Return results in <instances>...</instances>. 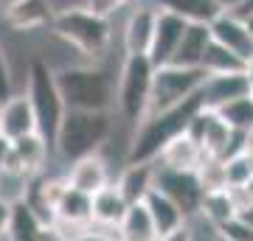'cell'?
Listing matches in <instances>:
<instances>
[{
    "label": "cell",
    "instance_id": "obj_1",
    "mask_svg": "<svg viewBox=\"0 0 253 241\" xmlns=\"http://www.w3.org/2000/svg\"><path fill=\"white\" fill-rule=\"evenodd\" d=\"M51 34L59 36L62 42L76 48L87 59H101L113 42V23L110 17L87 6H71V9L56 11L51 20Z\"/></svg>",
    "mask_w": 253,
    "mask_h": 241
},
{
    "label": "cell",
    "instance_id": "obj_2",
    "mask_svg": "<svg viewBox=\"0 0 253 241\" xmlns=\"http://www.w3.org/2000/svg\"><path fill=\"white\" fill-rule=\"evenodd\" d=\"M65 109H90V112H110L116 101V81L104 68L79 65L62 68L54 73Z\"/></svg>",
    "mask_w": 253,
    "mask_h": 241
},
{
    "label": "cell",
    "instance_id": "obj_3",
    "mask_svg": "<svg viewBox=\"0 0 253 241\" xmlns=\"http://www.w3.org/2000/svg\"><path fill=\"white\" fill-rule=\"evenodd\" d=\"M200 109V96H191L183 104L166 109V112H158V115L141 118L135 129V138L129 143V163H155L158 154L166 143L177 138L180 132H186L191 115Z\"/></svg>",
    "mask_w": 253,
    "mask_h": 241
},
{
    "label": "cell",
    "instance_id": "obj_4",
    "mask_svg": "<svg viewBox=\"0 0 253 241\" xmlns=\"http://www.w3.org/2000/svg\"><path fill=\"white\" fill-rule=\"evenodd\" d=\"M113 132L110 112H90V109H65L59 129L54 138V149L65 160H79L87 154H96L107 143Z\"/></svg>",
    "mask_w": 253,
    "mask_h": 241
},
{
    "label": "cell",
    "instance_id": "obj_5",
    "mask_svg": "<svg viewBox=\"0 0 253 241\" xmlns=\"http://www.w3.org/2000/svg\"><path fill=\"white\" fill-rule=\"evenodd\" d=\"M26 96L31 101V109H34L37 132L45 138L48 146H54L59 121L65 115V101L59 96L54 70L42 59H31V65H28V93Z\"/></svg>",
    "mask_w": 253,
    "mask_h": 241
},
{
    "label": "cell",
    "instance_id": "obj_6",
    "mask_svg": "<svg viewBox=\"0 0 253 241\" xmlns=\"http://www.w3.org/2000/svg\"><path fill=\"white\" fill-rule=\"evenodd\" d=\"M203 81H206V73L200 70V68H177V65H161V68H155L144 118L166 112V109L183 104L191 96H197Z\"/></svg>",
    "mask_w": 253,
    "mask_h": 241
},
{
    "label": "cell",
    "instance_id": "obj_7",
    "mask_svg": "<svg viewBox=\"0 0 253 241\" xmlns=\"http://www.w3.org/2000/svg\"><path fill=\"white\" fill-rule=\"evenodd\" d=\"M152 73L155 65L149 62L146 54H126L121 76H118V109L126 121L138 124L146 112V99H149V87H152Z\"/></svg>",
    "mask_w": 253,
    "mask_h": 241
},
{
    "label": "cell",
    "instance_id": "obj_8",
    "mask_svg": "<svg viewBox=\"0 0 253 241\" xmlns=\"http://www.w3.org/2000/svg\"><path fill=\"white\" fill-rule=\"evenodd\" d=\"M48 152H51V146L45 143V138L40 132L23 135L17 140H11L9 157H6V166L0 171V177H14V179H26L28 182L37 171L45 166Z\"/></svg>",
    "mask_w": 253,
    "mask_h": 241
},
{
    "label": "cell",
    "instance_id": "obj_9",
    "mask_svg": "<svg viewBox=\"0 0 253 241\" xmlns=\"http://www.w3.org/2000/svg\"><path fill=\"white\" fill-rule=\"evenodd\" d=\"M152 188H158L163 197L172 199L174 205L186 213V219H189V213L200 210L203 191H200V185H197L194 171H172V169H161V166H155Z\"/></svg>",
    "mask_w": 253,
    "mask_h": 241
},
{
    "label": "cell",
    "instance_id": "obj_10",
    "mask_svg": "<svg viewBox=\"0 0 253 241\" xmlns=\"http://www.w3.org/2000/svg\"><path fill=\"white\" fill-rule=\"evenodd\" d=\"M197 96H200V107L217 112L219 107H225L231 101L253 96V90L245 70H234V73H219V76H206Z\"/></svg>",
    "mask_w": 253,
    "mask_h": 241
},
{
    "label": "cell",
    "instance_id": "obj_11",
    "mask_svg": "<svg viewBox=\"0 0 253 241\" xmlns=\"http://www.w3.org/2000/svg\"><path fill=\"white\" fill-rule=\"evenodd\" d=\"M54 14L56 11L51 6V0H9L3 6V23L11 31H23V34L48 28Z\"/></svg>",
    "mask_w": 253,
    "mask_h": 241
},
{
    "label": "cell",
    "instance_id": "obj_12",
    "mask_svg": "<svg viewBox=\"0 0 253 241\" xmlns=\"http://www.w3.org/2000/svg\"><path fill=\"white\" fill-rule=\"evenodd\" d=\"M183 28H186V20H180V17H174V14H169V11L158 9L152 42H149V51H146V56H149V62H152L155 68L169 65L174 48H177V42H180V36H183Z\"/></svg>",
    "mask_w": 253,
    "mask_h": 241
},
{
    "label": "cell",
    "instance_id": "obj_13",
    "mask_svg": "<svg viewBox=\"0 0 253 241\" xmlns=\"http://www.w3.org/2000/svg\"><path fill=\"white\" fill-rule=\"evenodd\" d=\"M208 34H211L214 42L228 48V51L234 56H239L242 62H248L253 56V42H251V36H248V31H245V23L236 17V14L222 11L219 17H214L208 23Z\"/></svg>",
    "mask_w": 253,
    "mask_h": 241
},
{
    "label": "cell",
    "instance_id": "obj_14",
    "mask_svg": "<svg viewBox=\"0 0 253 241\" xmlns=\"http://www.w3.org/2000/svg\"><path fill=\"white\" fill-rule=\"evenodd\" d=\"M65 182H68V188H73V191H82V194L93 197L96 191H101L104 185H110L107 160H104L99 152L87 154V157H79V160H73Z\"/></svg>",
    "mask_w": 253,
    "mask_h": 241
},
{
    "label": "cell",
    "instance_id": "obj_15",
    "mask_svg": "<svg viewBox=\"0 0 253 241\" xmlns=\"http://www.w3.org/2000/svg\"><path fill=\"white\" fill-rule=\"evenodd\" d=\"M155 20H158V9L152 3H135L124 26V51L126 54H146L149 42H152Z\"/></svg>",
    "mask_w": 253,
    "mask_h": 241
},
{
    "label": "cell",
    "instance_id": "obj_16",
    "mask_svg": "<svg viewBox=\"0 0 253 241\" xmlns=\"http://www.w3.org/2000/svg\"><path fill=\"white\" fill-rule=\"evenodd\" d=\"M31 132H37V118L26 93L3 101L0 104V135L6 140H17V138L31 135Z\"/></svg>",
    "mask_w": 253,
    "mask_h": 241
},
{
    "label": "cell",
    "instance_id": "obj_17",
    "mask_svg": "<svg viewBox=\"0 0 253 241\" xmlns=\"http://www.w3.org/2000/svg\"><path fill=\"white\" fill-rule=\"evenodd\" d=\"M203 157L206 154L200 149V143L194 138H189L186 132H180L163 146L155 163H161V169H172V171H197Z\"/></svg>",
    "mask_w": 253,
    "mask_h": 241
},
{
    "label": "cell",
    "instance_id": "obj_18",
    "mask_svg": "<svg viewBox=\"0 0 253 241\" xmlns=\"http://www.w3.org/2000/svg\"><path fill=\"white\" fill-rule=\"evenodd\" d=\"M126 199L121 197V191L116 188V182H110L104 185L101 191H96L90 197V222L96 227H110V230H116L118 222L124 219L126 213Z\"/></svg>",
    "mask_w": 253,
    "mask_h": 241
},
{
    "label": "cell",
    "instance_id": "obj_19",
    "mask_svg": "<svg viewBox=\"0 0 253 241\" xmlns=\"http://www.w3.org/2000/svg\"><path fill=\"white\" fill-rule=\"evenodd\" d=\"M208 42H211L208 26H203V23H186L183 36H180V42H177V48H174L169 65H177V68H200V59L206 54Z\"/></svg>",
    "mask_w": 253,
    "mask_h": 241
},
{
    "label": "cell",
    "instance_id": "obj_20",
    "mask_svg": "<svg viewBox=\"0 0 253 241\" xmlns=\"http://www.w3.org/2000/svg\"><path fill=\"white\" fill-rule=\"evenodd\" d=\"M144 205H146V213H149V219H152V224H155L158 239L166 236V233L177 230L180 224H186V213H183L169 197H163L158 188H152L144 197Z\"/></svg>",
    "mask_w": 253,
    "mask_h": 241
},
{
    "label": "cell",
    "instance_id": "obj_21",
    "mask_svg": "<svg viewBox=\"0 0 253 241\" xmlns=\"http://www.w3.org/2000/svg\"><path fill=\"white\" fill-rule=\"evenodd\" d=\"M152 182H155V163H129L121 171V177L116 179V188L126 199V205H135V202H144V197L152 191Z\"/></svg>",
    "mask_w": 253,
    "mask_h": 241
},
{
    "label": "cell",
    "instance_id": "obj_22",
    "mask_svg": "<svg viewBox=\"0 0 253 241\" xmlns=\"http://www.w3.org/2000/svg\"><path fill=\"white\" fill-rule=\"evenodd\" d=\"M45 222L34 213V207L26 202V197L11 202V216H9V230L6 239L9 241H40Z\"/></svg>",
    "mask_w": 253,
    "mask_h": 241
},
{
    "label": "cell",
    "instance_id": "obj_23",
    "mask_svg": "<svg viewBox=\"0 0 253 241\" xmlns=\"http://www.w3.org/2000/svg\"><path fill=\"white\" fill-rule=\"evenodd\" d=\"M152 6L161 11H169L186 23H203V26H208L214 17L222 14L214 0H152Z\"/></svg>",
    "mask_w": 253,
    "mask_h": 241
},
{
    "label": "cell",
    "instance_id": "obj_24",
    "mask_svg": "<svg viewBox=\"0 0 253 241\" xmlns=\"http://www.w3.org/2000/svg\"><path fill=\"white\" fill-rule=\"evenodd\" d=\"M116 233H118V241H158L155 224L149 219V213H146L144 202H135V205L126 207V213L118 222Z\"/></svg>",
    "mask_w": 253,
    "mask_h": 241
},
{
    "label": "cell",
    "instance_id": "obj_25",
    "mask_svg": "<svg viewBox=\"0 0 253 241\" xmlns=\"http://www.w3.org/2000/svg\"><path fill=\"white\" fill-rule=\"evenodd\" d=\"M200 213L206 216L214 227H222L225 222H231L236 216V202H234L231 188L214 191V194H203V199H200Z\"/></svg>",
    "mask_w": 253,
    "mask_h": 241
},
{
    "label": "cell",
    "instance_id": "obj_26",
    "mask_svg": "<svg viewBox=\"0 0 253 241\" xmlns=\"http://www.w3.org/2000/svg\"><path fill=\"white\" fill-rule=\"evenodd\" d=\"M245 62L239 56H234L228 48H222L219 42H211L206 45V54L200 59V70L206 76H219V73H234V70H242Z\"/></svg>",
    "mask_w": 253,
    "mask_h": 241
},
{
    "label": "cell",
    "instance_id": "obj_27",
    "mask_svg": "<svg viewBox=\"0 0 253 241\" xmlns=\"http://www.w3.org/2000/svg\"><path fill=\"white\" fill-rule=\"evenodd\" d=\"M217 115L228 124L231 132L251 135L253 132V96H245V99H236L231 104H225V107H219Z\"/></svg>",
    "mask_w": 253,
    "mask_h": 241
},
{
    "label": "cell",
    "instance_id": "obj_28",
    "mask_svg": "<svg viewBox=\"0 0 253 241\" xmlns=\"http://www.w3.org/2000/svg\"><path fill=\"white\" fill-rule=\"evenodd\" d=\"M197 185L203 194H214V191H225L228 188V177H225V160L219 157H203V163L194 171Z\"/></svg>",
    "mask_w": 253,
    "mask_h": 241
},
{
    "label": "cell",
    "instance_id": "obj_29",
    "mask_svg": "<svg viewBox=\"0 0 253 241\" xmlns=\"http://www.w3.org/2000/svg\"><path fill=\"white\" fill-rule=\"evenodd\" d=\"M225 177H228V188H239V185H245V182L253 177L242 154H234V157H228L225 160Z\"/></svg>",
    "mask_w": 253,
    "mask_h": 241
},
{
    "label": "cell",
    "instance_id": "obj_30",
    "mask_svg": "<svg viewBox=\"0 0 253 241\" xmlns=\"http://www.w3.org/2000/svg\"><path fill=\"white\" fill-rule=\"evenodd\" d=\"M217 236H222L225 241H253V227L231 219V222H225L222 227H217Z\"/></svg>",
    "mask_w": 253,
    "mask_h": 241
},
{
    "label": "cell",
    "instance_id": "obj_31",
    "mask_svg": "<svg viewBox=\"0 0 253 241\" xmlns=\"http://www.w3.org/2000/svg\"><path fill=\"white\" fill-rule=\"evenodd\" d=\"M14 96V79H11V68L6 59V51L0 48V104Z\"/></svg>",
    "mask_w": 253,
    "mask_h": 241
},
{
    "label": "cell",
    "instance_id": "obj_32",
    "mask_svg": "<svg viewBox=\"0 0 253 241\" xmlns=\"http://www.w3.org/2000/svg\"><path fill=\"white\" fill-rule=\"evenodd\" d=\"M138 0H87V9L99 11V14H104V17H110V14H116V11L126 9V6H135Z\"/></svg>",
    "mask_w": 253,
    "mask_h": 241
},
{
    "label": "cell",
    "instance_id": "obj_33",
    "mask_svg": "<svg viewBox=\"0 0 253 241\" xmlns=\"http://www.w3.org/2000/svg\"><path fill=\"white\" fill-rule=\"evenodd\" d=\"M231 194H234V202H236V207L239 205H253V177L245 182V185H239V188H231Z\"/></svg>",
    "mask_w": 253,
    "mask_h": 241
},
{
    "label": "cell",
    "instance_id": "obj_34",
    "mask_svg": "<svg viewBox=\"0 0 253 241\" xmlns=\"http://www.w3.org/2000/svg\"><path fill=\"white\" fill-rule=\"evenodd\" d=\"M158 241H194V233H191L189 224H180L177 230H172V233H166V236H161Z\"/></svg>",
    "mask_w": 253,
    "mask_h": 241
},
{
    "label": "cell",
    "instance_id": "obj_35",
    "mask_svg": "<svg viewBox=\"0 0 253 241\" xmlns=\"http://www.w3.org/2000/svg\"><path fill=\"white\" fill-rule=\"evenodd\" d=\"M9 216H11V202L0 197V241L6 239V230H9Z\"/></svg>",
    "mask_w": 253,
    "mask_h": 241
},
{
    "label": "cell",
    "instance_id": "obj_36",
    "mask_svg": "<svg viewBox=\"0 0 253 241\" xmlns=\"http://www.w3.org/2000/svg\"><path fill=\"white\" fill-rule=\"evenodd\" d=\"M234 219L236 222H242V224H248V227H253V205H239Z\"/></svg>",
    "mask_w": 253,
    "mask_h": 241
},
{
    "label": "cell",
    "instance_id": "obj_37",
    "mask_svg": "<svg viewBox=\"0 0 253 241\" xmlns=\"http://www.w3.org/2000/svg\"><path fill=\"white\" fill-rule=\"evenodd\" d=\"M214 3H217L219 11H228V14H231V11H236L239 6H242L245 0H214Z\"/></svg>",
    "mask_w": 253,
    "mask_h": 241
},
{
    "label": "cell",
    "instance_id": "obj_38",
    "mask_svg": "<svg viewBox=\"0 0 253 241\" xmlns=\"http://www.w3.org/2000/svg\"><path fill=\"white\" fill-rule=\"evenodd\" d=\"M9 149H11V140H6L3 135H0V171L6 166V157H9Z\"/></svg>",
    "mask_w": 253,
    "mask_h": 241
},
{
    "label": "cell",
    "instance_id": "obj_39",
    "mask_svg": "<svg viewBox=\"0 0 253 241\" xmlns=\"http://www.w3.org/2000/svg\"><path fill=\"white\" fill-rule=\"evenodd\" d=\"M242 157H245V163H248V169H251V174H253V140H248V146L242 149Z\"/></svg>",
    "mask_w": 253,
    "mask_h": 241
},
{
    "label": "cell",
    "instance_id": "obj_40",
    "mask_svg": "<svg viewBox=\"0 0 253 241\" xmlns=\"http://www.w3.org/2000/svg\"><path fill=\"white\" fill-rule=\"evenodd\" d=\"M239 20L245 23V31H248V36H251V42H253V11L251 14H242Z\"/></svg>",
    "mask_w": 253,
    "mask_h": 241
},
{
    "label": "cell",
    "instance_id": "obj_41",
    "mask_svg": "<svg viewBox=\"0 0 253 241\" xmlns=\"http://www.w3.org/2000/svg\"><path fill=\"white\" fill-rule=\"evenodd\" d=\"M242 70H245V76H248V81H251V90H253V56L248 59V62H245Z\"/></svg>",
    "mask_w": 253,
    "mask_h": 241
},
{
    "label": "cell",
    "instance_id": "obj_42",
    "mask_svg": "<svg viewBox=\"0 0 253 241\" xmlns=\"http://www.w3.org/2000/svg\"><path fill=\"white\" fill-rule=\"evenodd\" d=\"M217 241H225V239H222V236H217Z\"/></svg>",
    "mask_w": 253,
    "mask_h": 241
}]
</instances>
